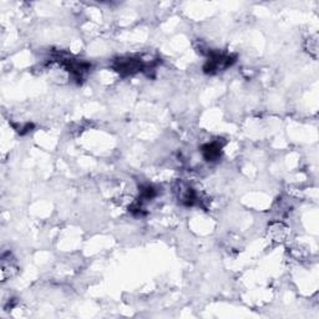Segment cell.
Wrapping results in <instances>:
<instances>
[{
    "instance_id": "5b68a950",
    "label": "cell",
    "mask_w": 319,
    "mask_h": 319,
    "mask_svg": "<svg viewBox=\"0 0 319 319\" xmlns=\"http://www.w3.org/2000/svg\"><path fill=\"white\" fill-rule=\"evenodd\" d=\"M305 50L309 53V55L317 59L318 55V38L317 37H309L305 40Z\"/></svg>"
},
{
    "instance_id": "7a4b0ae2",
    "label": "cell",
    "mask_w": 319,
    "mask_h": 319,
    "mask_svg": "<svg viewBox=\"0 0 319 319\" xmlns=\"http://www.w3.org/2000/svg\"><path fill=\"white\" fill-rule=\"evenodd\" d=\"M269 240L273 242H283L288 236V227L281 222H272L267 229Z\"/></svg>"
},
{
    "instance_id": "6da1fadb",
    "label": "cell",
    "mask_w": 319,
    "mask_h": 319,
    "mask_svg": "<svg viewBox=\"0 0 319 319\" xmlns=\"http://www.w3.org/2000/svg\"><path fill=\"white\" fill-rule=\"evenodd\" d=\"M113 69L121 75H132L144 69V62L135 57H120L113 62Z\"/></svg>"
},
{
    "instance_id": "277c9868",
    "label": "cell",
    "mask_w": 319,
    "mask_h": 319,
    "mask_svg": "<svg viewBox=\"0 0 319 319\" xmlns=\"http://www.w3.org/2000/svg\"><path fill=\"white\" fill-rule=\"evenodd\" d=\"M18 271V267L14 264L13 260H10V253H9V258H6V254H4L1 258V280L6 281L9 278H12Z\"/></svg>"
},
{
    "instance_id": "3957f363",
    "label": "cell",
    "mask_w": 319,
    "mask_h": 319,
    "mask_svg": "<svg viewBox=\"0 0 319 319\" xmlns=\"http://www.w3.org/2000/svg\"><path fill=\"white\" fill-rule=\"evenodd\" d=\"M221 151H222V146L220 142H211L202 147V153L207 161H216L221 156Z\"/></svg>"
}]
</instances>
